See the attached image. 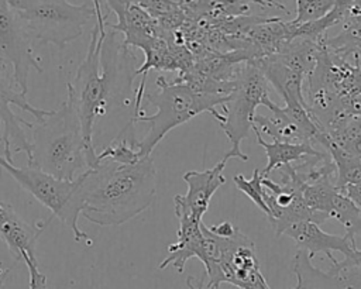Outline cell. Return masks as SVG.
Wrapping results in <instances>:
<instances>
[{
    "mask_svg": "<svg viewBox=\"0 0 361 289\" xmlns=\"http://www.w3.org/2000/svg\"><path fill=\"white\" fill-rule=\"evenodd\" d=\"M96 23L85 59L78 68L76 76L66 85L68 99L72 100L79 116L85 141L93 145V130L97 117L106 114L111 104L133 109L130 97L135 78L133 68L134 55L128 47L116 39L117 32L106 31L107 14H102L99 0H92Z\"/></svg>",
    "mask_w": 361,
    "mask_h": 289,
    "instance_id": "cell-1",
    "label": "cell"
},
{
    "mask_svg": "<svg viewBox=\"0 0 361 289\" xmlns=\"http://www.w3.org/2000/svg\"><path fill=\"white\" fill-rule=\"evenodd\" d=\"M157 192V169L151 156L131 165L102 161L83 172L80 214L102 227L121 226L145 211Z\"/></svg>",
    "mask_w": 361,
    "mask_h": 289,
    "instance_id": "cell-2",
    "label": "cell"
},
{
    "mask_svg": "<svg viewBox=\"0 0 361 289\" xmlns=\"http://www.w3.org/2000/svg\"><path fill=\"white\" fill-rule=\"evenodd\" d=\"M31 158L28 166L56 179L73 180L78 171L97 166L96 149L85 141L82 124L71 99L59 109L32 123Z\"/></svg>",
    "mask_w": 361,
    "mask_h": 289,
    "instance_id": "cell-3",
    "label": "cell"
},
{
    "mask_svg": "<svg viewBox=\"0 0 361 289\" xmlns=\"http://www.w3.org/2000/svg\"><path fill=\"white\" fill-rule=\"evenodd\" d=\"M157 92L144 93V99L157 107V113L151 116L141 113L134 120V123L142 121L149 124L148 133L141 141H137V149L141 158L151 156L154 148L171 130L200 113H210L219 123L221 114L217 111V107H221L230 96L196 92L178 79L168 82L165 76L157 78Z\"/></svg>",
    "mask_w": 361,
    "mask_h": 289,
    "instance_id": "cell-4",
    "label": "cell"
},
{
    "mask_svg": "<svg viewBox=\"0 0 361 289\" xmlns=\"http://www.w3.org/2000/svg\"><path fill=\"white\" fill-rule=\"evenodd\" d=\"M30 41L65 48L83 34L96 18L93 3L72 4L68 0H8Z\"/></svg>",
    "mask_w": 361,
    "mask_h": 289,
    "instance_id": "cell-5",
    "label": "cell"
},
{
    "mask_svg": "<svg viewBox=\"0 0 361 289\" xmlns=\"http://www.w3.org/2000/svg\"><path fill=\"white\" fill-rule=\"evenodd\" d=\"M207 241V262L204 265L209 278V289H220L221 283H230L238 289H265L268 286L259 271L254 242L237 227L230 237H219L200 224Z\"/></svg>",
    "mask_w": 361,
    "mask_h": 289,
    "instance_id": "cell-6",
    "label": "cell"
},
{
    "mask_svg": "<svg viewBox=\"0 0 361 289\" xmlns=\"http://www.w3.org/2000/svg\"><path fill=\"white\" fill-rule=\"evenodd\" d=\"M0 166L7 171L24 190L48 207L52 217H58L65 226H68L75 241H86L87 244H92V238L79 228L78 224L80 214L79 190L83 180V172L73 180H62L28 165L23 168L16 166L3 155H0Z\"/></svg>",
    "mask_w": 361,
    "mask_h": 289,
    "instance_id": "cell-7",
    "label": "cell"
},
{
    "mask_svg": "<svg viewBox=\"0 0 361 289\" xmlns=\"http://www.w3.org/2000/svg\"><path fill=\"white\" fill-rule=\"evenodd\" d=\"M268 97V80L262 72L254 63L244 62L228 100L221 106L223 113H220L221 120L219 121V125L230 142V149L226 154L228 159L237 158L243 162L248 161V156L241 151L240 145L252 127L255 109L262 106Z\"/></svg>",
    "mask_w": 361,
    "mask_h": 289,
    "instance_id": "cell-8",
    "label": "cell"
},
{
    "mask_svg": "<svg viewBox=\"0 0 361 289\" xmlns=\"http://www.w3.org/2000/svg\"><path fill=\"white\" fill-rule=\"evenodd\" d=\"M11 106L31 114L35 121L47 117L51 110H44L30 104L27 94H23L14 80L13 68L0 56V147L3 156L13 162V154L24 152L27 159L31 158V144L23 130V125L32 127V123L17 116Z\"/></svg>",
    "mask_w": 361,
    "mask_h": 289,
    "instance_id": "cell-9",
    "label": "cell"
},
{
    "mask_svg": "<svg viewBox=\"0 0 361 289\" xmlns=\"http://www.w3.org/2000/svg\"><path fill=\"white\" fill-rule=\"evenodd\" d=\"M0 56L13 68L17 89L27 94L30 70L41 73L42 66L8 0H0Z\"/></svg>",
    "mask_w": 361,
    "mask_h": 289,
    "instance_id": "cell-10",
    "label": "cell"
},
{
    "mask_svg": "<svg viewBox=\"0 0 361 289\" xmlns=\"http://www.w3.org/2000/svg\"><path fill=\"white\" fill-rule=\"evenodd\" d=\"M175 214L179 221L178 237L173 244L168 247V257L159 264V269H165L172 265L179 273L185 271L188 259L196 257L202 261L203 265L207 262V241L202 231V221L196 220L189 209L183 204L180 195L173 197Z\"/></svg>",
    "mask_w": 361,
    "mask_h": 289,
    "instance_id": "cell-11",
    "label": "cell"
},
{
    "mask_svg": "<svg viewBox=\"0 0 361 289\" xmlns=\"http://www.w3.org/2000/svg\"><path fill=\"white\" fill-rule=\"evenodd\" d=\"M102 1V0H99ZM117 17L116 24H109L111 31L123 34V45L140 48L159 34L158 23L133 0H104Z\"/></svg>",
    "mask_w": 361,
    "mask_h": 289,
    "instance_id": "cell-12",
    "label": "cell"
},
{
    "mask_svg": "<svg viewBox=\"0 0 361 289\" xmlns=\"http://www.w3.org/2000/svg\"><path fill=\"white\" fill-rule=\"evenodd\" d=\"M227 162L228 158L224 155L210 169L188 171L182 175V179L188 186V192L185 196L180 195V199L196 220L202 221V217L207 211L213 195L220 186L226 183L223 171Z\"/></svg>",
    "mask_w": 361,
    "mask_h": 289,
    "instance_id": "cell-13",
    "label": "cell"
},
{
    "mask_svg": "<svg viewBox=\"0 0 361 289\" xmlns=\"http://www.w3.org/2000/svg\"><path fill=\"white\" fill-rule=\"evenodd\" d=\"M283 234L290 237L295 241L298 250L306 251L310 258L319 252H324L330 259L333 257L331 251H338L347 257L353 252L354 248H357L355 242H353L347 235L326 233L320 228L319 224L309 220L290 224L283 231Z\"/></svg>",
    "mask_w": 361,
    "mask_h": 289,
    "instance_id": "cell-14",
    "label": "cell"
},
{
    "mask_svg": "<svg viewBox=\"0 0 361 289\" xmlns=\"http://www.w3.org/2000/svg\"><path fill=\"white\" fill-rule=\"evenodd\" d=\"M271 114H255L252 118V127L259 131V134H265L271 137L274 141L290 142V144H310L306 135L300 131V128L290 120V117L285 113L283 107H279L268 97L264 104ZM251 127V128H252Z\"/></svg>",
    "mask_w": 361,
    "mask_h": 289,
    "instance_id": "cell-15",
    "label": "cell"
},
{
    "mask_svg": "<svg viewBox=\"0 0 361 289\" xmlns=\"http://www.w3.org/2000/svg\"><path fill=\"white\" fill-rule=\"evenodd\" d=\"M257 137V142L264 148L267 154V166L261 171L264 178H267L271 171L281 168L283 165L292 164L295 161H305L307 156H319L323 152L314 149L312 144H290V142H281L272 141L267 142L262 138V134L257 128H251Z\"/></svg>",
    "mask_w": 361,
    "mask_h": 289,
    "instance_id": "cell-16",
    "label": "cell"
},
{
    "mask_svg": "<svg viewBox=\"0 0 361 289\" xmlns=\"http://www.w3.org/2000/svg\"><path fill=\"white\" fill-rule=\"evenodd\" d=\"M324 133L329 144L361 156V114L353 116L343 111L324 128Z\"/></svg>",
    "mask_w": 361,
    "mask_h": 289,
    "instance_id": "cell-17",
    "label": "cell"
},
{
    "mask_svg": "<svg viewBox=\"0 0 361 289\" xmlns=\"http://www.w3.org/2000/svg\"><path fill=\"white\" fill-rule=\"evenodd\" d=\"M113 161L121 165H131L141 159L135 138H128L127 133L123 135H117L111 140V142L104 147L100 152H96V164L102 161Z\"/></svg>",
    "mask_w": 361,
    "mask_h": 289,
    "instance_id": "cell-18",
    "label": "cell"
},
{
    "mask_svg": "<svg viewBox=\"0 0 361 289\" xmlns=\"http://www.w3.org/2000/svg\"><path fill=\"white\" fill-rule=\"evenodd\" d=\"M264 175L259 169H254L252 176L247 179L244 175H235L234 183L238 190H241L259 210H262L267 216L269 213L268 206L265 203V187L262 185Z\"/></svg>",
    "mask_w": 361,
    "mask_h": 289,
    "instance_id": "cell-19",
    "label": "cell"
},
{
    "mask_svg": "<svg viewBox=\"0 0 361 289\" xmlns=\"http://www.w3.org/2000/svg\"><path fill=\"white\" fill-rule=\"evenodd\" d=\"M336 4V0H296V25L316 21L324 17Z\"/></svg>",
    "mask_w": 361,
    "mask_h": 289,
    "instance_id": "cell-20",
    "label": "cell"
},
{
    "mask_svg": "<svg viewBox=\"0 0 361 289\" xmlns=\"http://www.w3.org/2000/svg\"><path fill=\"white\" fill-rule=\"evenodd\" d=\"M21 220L23 219L10 204L0 202V238L3 241L14 233V230L21 224Z\"/></svg>",
    "mask_w": 361,
    "mask_h": 289,
    "instance_id": "cell-21",
    "label": "cell"
},
{
    "mask_svg": "<svg viewBox=\"0 0 361 289\" xmlns=\"http://www.w3.org/2000/svg\"><path fill=\"white\" fill-rule=\"evenodd\" d=\"M133 1L141 6L155 20L172 13L176 8H180L172 0H133Z\"/></svg>",
    "mask_w": 361,
    "mask_h": 289,
    "instance_id": "cell-22",
    "label": "cell"
},
{
    "mask_svg": "<svg viewBox=\"0 0 361 289\" xmlns=\"http://www.w3.org/2000/svg\"><path fill=\"white\" fill-rule=\"evenodd\" d=\"M28 269V289H47V276L39 271L38 261L30 257L23 258Z\"/></svg>",
    "mask_w": 361,
    "mask_h": 289,
    "instance_id": "cell-23",
    "label": "cell"
},
{
    "mask_svg": "<svg viewBox=\"0 0 361 289\" xmlns=\"http://www.w3.org/2000/svg\"><path fill=\"white\" fill-rule=\"evenodd\" d=\"M210 233H213L214 235H219V237H230L234 234L235 231V226H233L230 221H223V223H219V224H214V226H210L207 227Z\"/></svg>",
    "mask_w": 361,
    "mask_h": 289,
    "instance_id": "cell-24",
    "label": "cell"
},
{
    "mask_svg": "<svg viewBox=\"0 0 361 289\" xmlns=\"http://www.w3.org/2000/svg\"><path fill=\"white\" fill-rule=\"evenodd\" d=\"M186 286L189 289H203L204 286V278H200L199 281H196L193 276H188L186 278Z\"/></svg>",
    "mask_w": 361,
    "mask_h": 289,
    "instance_id": "cell-25",
    "label": "cell"
},
{
    "mask_svg": "<svg viewBox=\"0 0 361 289\" xmlns=\"http://www.w3.org/2000/svg\"><path fill=\"white\" fill-rule=\"evenodd\" d=\"M17 262H14L11 266H8V268H6L4 271H0V289H6V286H4V281H6V278L8 276V273L11 272V269L14 268V265H16Z\"/></svg>",
    "mask_w": 361,
    "mask_h": 289,
    "instance_id": "cell-26",
    "label": "cell"
},
{
    "mask_svg": "<svg viewBox=\"0 0 361 289\" xmlns=\"http://www.w3.org/2000/svg\"><path fill=\"white\" fill-rule=\"evenodd\" d=\"M269 289H271V288H269ZM292 289H299V288H298V286H295V288H292Z\"/></svg>",
    "mask_w": 361,
    "mask_h": 289,
    "instance_id": "cell-27",
    "label": "cell"
}]
</instances>
